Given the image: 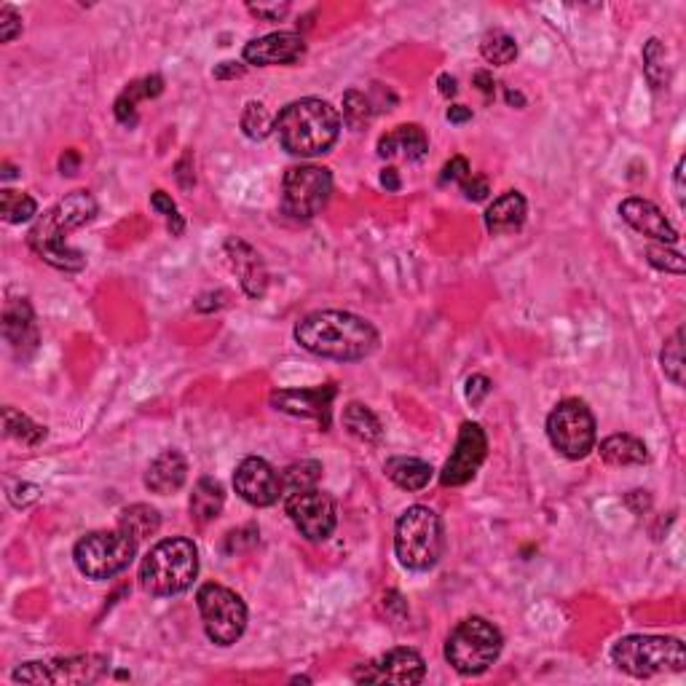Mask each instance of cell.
<instances>
[{
    "label": "cell",
    "instance_id": "44",
    "mask_svg": "<svg viewBox=\"0 0 686 686\" xmlns=\"http://www.w3.org/2000/svg\"><path fill=\"white\" fill-rule=\"evenodd\" d=\"M461 191H464V196H467L469 201H483L491 193V188H488V180L486 177L480 175H469L464 183H461Z\"/></svg>",
    "mask_w": 686,
    "mask_h": 686
},
{
    "label": "cell",
    "instance_id": "12",
    "mask_svg": "<svg viewBox=\"0 0 686 686\" xmlns=\"http://www.w3.org/2000/svg\"><path fill=\"white\" fill-rule=\"evenodd\" d=\"M333 193L330 169L317 164L290 167L282 180V210L295 220H311L325 210Z\"/></svg>",
    "mask_w": 686,
    "mask_h": 686
},
{
    "label": "cell",
    "instance_id": "7",
    "mask_svg": "<svg viewBox=\"0 0 686 686\" xmlns=\"http://www.w3.org/2000/svg\"><path fill=\"white\" fill-rule=\"evenodd\" d=\"M614 665L633 678L681 673L686 668L684 644L670 636H625L611 649Z\"/></svg>",
    "mask_w": 686,
    "mask_h": 686
},
{
    "label": "cell",
    "instance_id": "39",
    "mask_svg": "<svg viewBox=\"0 0 686 686\" xmlns=\"http://www.w3.org/2000/svg\"><path fill=\"white\" fill-rule=\"evenodd\" d=\"M646 260H649V266H654L657 271H665V274H676V277H681L686 271L684 258H681L678 252L668 250L665 244H660V247H649V250H646Z\"/></svg>",
    "mask_w": 686,
    "mask_h": 686
},
{
    "label": "cell",
    "instance_id": "48",
    "mask_svg": "<svg viewBox=\"0 0 686 686\" xmlns=\"http://www.w3.org/2000/svg\"><path fill=\"white\" fill-rule=\"evenodd\" d=\"M247 9H250V14H255V17L268 19V22H279L282 17H287L290 6L282 3V6H247Z\"/></svg>",
    "mask_w": 686,
    "mask_h": 686
},
{
    "label": "cell",
    "instance_id": "50",
    "mask_svg": "<svg viewBox=\"0 0 686 686\" xmlns=\"http://www.w3.org/2000/svg\"><path fill=\"white\" fill-rule=\"evenodd\" d=\"M475 84H477V89H480V92L486 94V97H494L496 84H494V78H491V73H486V70H477Z\"/></svg>",
    "mask_w": 686,
    "mask_h": 686
},
{
    "label": "cell",
    "instance_id": "2",
    "mask_svg": "<svg viewBox=\"0 0 686 686\" xmlns=\"http://www.w3.org/2000/svg\"><path fill=\"white\" fill-rule=\"evenodd\" d=\"M97 215V201L89 191L67 193L65 199L57 201L49 212H43L30 228L27 244L30 250L49 266L59 271H81L86 266V258L81 250H73L67 244V234L86 226Z\"/></svg>",
    "mask_w": 686,
    "mask_h": 686
},
{
    "label": "cell",
    "instance_id": "53",
    "mask_svg": "<svg viewBox=\"0 0 686 686\" xmlns=\"http://www.w3.org/2000/svg\"><path fill=\"white\" fill-rule=\"evenodd\" d=\"M381 185H384L386 191H400V175H397V169H384V172H381Z\"/></svg>",
    "mask_w": 686,
    "mask_h": 686
},
{
    "label": "cell",
    "instance_id": "47",
    "mask_svg": "<svg viewBox=\"0 0 686 686\" xmlns=\"http://www.w3.org/2000/svg\"><path fill=\"white\" fill-rule=\"evenodd\" d=\"M193 159H191V153H185L183 159L177 161V167H175V177H177V183L183 185V188H193L196 185V177H193Z\"/></svg>",
    "mask_w": 686,
    "mask_h": 686
},
{
    "label": "cell",
    "instance_id": "28",
    "mask_svg": "<svg viewBox=\"0 0 686 686\" xmlns=\"http://www.w3.org/2000/svg\"><path fill=\"white\" fill-rule=\"evenodd\" d=\"M164 92V78L148 76L143 81H134L121 92L116 100V118L121 124L134 126L137 124V102L140 100H156Z\"/></svg>",
    "mask_w": 686,
    "mask_h": 686
},
{
    "label": "cell",
    "instance_id": "21",
    "mask_svg": "<svg viewBox=\"0 0 686 686\" xmlns=\"http://www.w3.org/2000/svg\"><path fill=\"white\" fill-rule=\"evenodd\" d=\"M3 335L11 343V349L22 357L38 349V327H35L33 306L27 301H11L3 311Z\"/></svg>",
    "mask_w": 686,
    "mask_h": 686
},
{
    "label": "cell",
    "instance_id": "13",
    "mask_svg": "<svg viewBox=\"0 0 686 686\" xmlns=\"http://www.w3.org/2000/svg\"><path fill=\"white\" fill-rule=\"evenodd\" d=\"M285 510L295 528L301 531L309 542H325L338 526V507L335 499L322 488H306L285 496Z\"/></svg>",
    "mask_w": 686,
    "mask_h": 686
},
{
    "label": "cell",
    "instance_id": "43",
    "mask_svg": "<svg viewBox=\"0 0 686 686\" xmlns=\"http://www.w3.org/2000/svg\"><path fill=\"white\" fill-rule=\"evenodd\" d=\"M491 381L486 376H469L467 378V402L469 405H480L491 394Z\"/></svg>",
    "mask_w": 686,
    "mask_h": 686
},
{
    "label": "cell",
    "instance_id": "51",
    "mask_svg": "<svg viewBox=\"0 0 686 686\" xmlns=\"http://www.w3.org/2000/svg\"><path fill=\"white\" fill-rule=\"evenodd\" d=\"M684 167H686V161L684 159H678V164H676V172H673V185H676V199H678V204L684 207Z\"/></svg>",
    "mask_w": 686,
    "mask_h": 686
},
{
    "label": "cell",
    "instance_id": "34",
    "mask_svg": "<svg viewBox=\"0 0 686 686\" xmlns=\"http://www.w3.org/2000/svg\"><path fill=\"white\" fill-rule=\"evenodd\" d=\"M0 215H3L6 223H27V220H33L38 215V204L27 193L3 188L0 191Z\"/></svg>",
    "mask_w": 686,
    "mask_h": 686
},
{
    "label": "cell",
    "instance_id": "37",
    "mask_svg": "<svg viewBox=\"0 0 686 686\" xmlns=\"http://www.w3.org/2000/svg\"><path fill=\"white\" fill-rule=\"evenodd\" d=\"M242 132L250 140H266L268 134L274 132V118L266 110L263 102H247L242 113Z\"/></svg>",
    "mask_w": 686,
    "mask_h": 686
},
{
    "label": "cell",
    "instance_id": "22",
    "mask_svg": "<svg viewBox=\"0 0 686 686\" xmlns=\"http://www.w3.org/2000/svg\"><path fill=\"white\" fill-rule=\"evenodd\" d=\"M188 480V459L180 451H164L145 472V488L159 496L177 494Z\"/></svg>",
    "mask_w": 686,
    "mask_h": 686
},
{
    "label": "cell",
    "instance_id": "32",
    "mask_svg": "<svg viewBox=\"0 0 686 686\" xmlns=\"http://www.w3.org/2000/svg\"><path fill=\"white\" fill-rule=\"evenodd\" d=\"M644 73L646 81L652 84L654 92H662L670 81V65H668V49L660 38L646 41L644 46Z\"/></svg>",
    "mask_w": 686,
    "mask_h": 686
},
{
    "label": "cell",
    "instance_id": "16",
    "mask_svg": "<svg viewBox=\"0 0 686 686\" xmlns=\"http://www.w3.org/2000/svg\"><path fill=\"white\" fill-rule=\"evenodd\" d=\"M236 494L252 507H274L285 494L282 475L260 456H247L234 472Z\"/></svg>",
    "mask_w": 686,
    "mask_h": 686
},
{
    "label": "cell",
    "instance_id": "38",
    "mask_svg": "<svg viewBox=\"0 0 686 686\" xmlns=\"http://www.w3.org/2000/svg\"><path fill=\"white\" fill-rule=\"evenodd\" d=\"M373 113H376L373 102L362 92L349 89V92L343 94V121L352 126V129H365L370 124Z\"/></svg>",
    "mask_w": 686,
    "mask_h": 686
},
{
    "label": "cell",
    "instance_id": "35",
    "mask_svg": "<svg viewBox=\"0 0 686 686\" xmlns=\"http://www.w3.org/2000/svg\"><path fill=\"white\" fill-rule=\"evenodd\" d=\"M662 373L673 381L676 386H684V327H678L676 333L670 335L660 352Z\"/></svg>",
    "mask_w": 686,
    "mask_h": 686
},
{
    "label": "cell",
    "instance_id": "6",
    "mask_svg": "<svg viewBox=\"0 0 686 686\" xmlns=\"http://www.w3.org/2000/svg\"><path fill=\"white\" fill-rule=\"evenodd\" d=\"M504 649L502 630L483 617H467L451 630L445 641V660L461 676L486 673Z\"/></svg>",
    "mask_w": 686,
    "mask_h": 686
},
{
    "label": "cell",
    "instance_id": "17",
    "mask_svg": "<svg viewBox=\"0 0 686 686\" xmlns=\"http://www.w3.org/2000/svg\"><path fill=\"white\" fill-rule=\"evenodd\" d=\"M333 384L314 386V389H277L271 392V408L287 416H298V419L319 421L322 432L330 429V410L335 400Z\"/></svg>",
    "mask_w": 686,
    "mask_h": 686
},
{
    "label": "cell",
    "instance_id": "41",
    "mask_svg": "<svg viewBox=\"0 0 686 686\" xmlns=\"http://www.w3.org/2000/svg\"><path fill=\"white\" fill-rule=\"evenodd\" d=\"M22 33V17L11 6H0V43H11Z\"/></svg>",
    "mask_w": 686,
    "mask_h": 686
},
{
    "label": "cell",
    "instance_id": "20",
    "mask_svg": "<svg viewBox=\"0 0 686 686\" xmlns=\"http://www.w3.org/2000/svg\"><path fill=\"white\" fill-rule=\"evenodd\" d=\"M622 220L628 223L630 228H636L638 234L649 236L654 242L660 244H676L678 231L670 226V220L665 218V212L652 204L649 199H641V196H630L620 204Z\"/></svg>",
    "mask_w": 686,
    "mask_h": 686
},
{
    "label": "cell",
    "instance_id": "46",
    "mask_svg": "<svg viewBox=\"0 0 686 686\" xmlns=\"http://www.w3.org/2000/svg\"><path fill=\"white\" fill-rule=\"evenodd\" d=\"M244 73H247V67H244L242 62H220V65L212 70V76L218 78V81H234V78H242Z\"/></svg>",
    "mask_w": 686,
    "mask_h": 686
},
{
    "label": "cell",
    "instance_id": "40",
    "mask_svg": "<svg viewBox=\"0 0 686 686\" xmlns=\"http://www.w3.org/2000/svg\"><path fill=\"white\" fill-rule=\"evenodd\" d=\"M151 207L156 212H161L164 218H167V228H169V234L172 236H180L183 234V228H185V223H183V215L177 212V204L172 201V196L169 193H164V191H153V196H151Z\"/></svg>",
    "mask_w": 686,
    "mask_h": 686
},
{
    "label": "cell",
    "instance_id": "5",
    "mask_svg": "<svg viewBox=\"0 0 686 686\" xmlns=\"http://www.w3.org/2000/svg\"><path fill=\"white\" fill-rule=\"evenodd\" d=\"M445 550L443 520L424 504L408 507L394 526V553L410 571L435 569Z\"/></svg>",
    "mask_w": 686,
    "mask_h": 686
},
{
    "label": "cell",
    "instance_id": "30",
    "mask_svg": "<svg viewBox=\"0 0 686 686\" xmlns=\"http://www.w3.org/2000/svg\"><path fill=\"white\" fill-rule=\"evenodd\" d=\"M118 528H124L126 534H132L137 542H143V539L159 534L161 515L151 504H132L118 515Z\"/></svg>",
    "mask_w": 686,
    "mask_h": 686
},
{
    "label": "cell",
    "instance_id": "33",
    "mask_svg": "<svg viewBox=\"0 0 686 686\" xmlns=\"http://www.w3.org/2000/svg\"><path fill=\"white\" fill-rule=\"evenodd\" d=\"M480 54L491 65L504 67L515 62V57H518V43H515V38L510 33H504V30H488L483 35V41H480Z\"/></svg>",
    "mask_w": 686,
    "mask_h": 686
},
{
    "label": "cell",
    "instance_id": "4",
    "mask_svg": "<svg viewBox=\"0 0 686 686\" xmlns=\"http://www.w3.org/2000/svg\"><path fill=\"white\" fill-rule=\"evenodd\" d=\"M199 574V547L185 539L172 536L161 539L145 553L140 563V587L153 598L185 593Z\"/></svg>",
    "mask_w": 686,
    "mask_h": 686
},
{
    "label": "cell",
    "instance_id": "31",
    "mask_svg": "<svg viewBox=\"0 0 686 686\" xmlns=\"http://www.w3.org/2000/svg\"><path fill=\"white\" fill-rule=\"evenodd\" d=\"M3 429H6V435H9L11 440H17V443L27 445V448H35V445H41L43 440H46V427L35 424L30 416L19 413V410H14L11 405L3 408Z\"/></svg>",
    "mask_w": 686,
    "mask_h": 686
},
{
    "label": "cell",
    "instance_id": "18",
    "mask_svg": "<svg viewBox=\"0 0 686 686\" xmlns=\"http://www.w3.org/2000/svg\"><path fill=\"white\" fill-rule=\"evenodd\" d=\"M223 250H226V258L231 263V268H234L244 295L255 298V301L263 298L268 290V268L263 263V258H260V252L252 244L244 242V239H239V236H228Z\"/></svg>",
    "mask_w": 686,
    "mask_h": 686
},
{
    "label": "cell",
    "instance_id": "27",
    "mask_svg": "<svg viewBox=\"0 0 686 686\" xmlns=\"http://www.w3.org/2000/svg\"><path fill=\"white\" fill-rule=\"evenodd\" d=\"M601 459L609 467H638L649 461V451H646L644 440H638L636 435H611L606 437L598 448Z\"/></svg>",
    "mask_w": 686,
    "mask_h": 686
},
{
    "label": "cell",
    "instance_id": "9",
    "mask_svg": "<svg viewBox=\"0 0 686 686\" xmlns=\"http://www.w3.org/2000/svg\"><path fill=\"white\" fill-rule=\"evenodd\" d=\"M196 603H199L204 633H207L212 644L234 646L244 636V628H247V603L231 587L218 585V582H207V585L199 587Z\"/></svg>",
    "mask_w": 686,
    "mask_h": 686
},
{
    "label": "cell",
    "instance_id": "15",
    "mask_svg": "<svg viewBox=\"0 0 686 686\" xmlns=\"http://www.w3.org/2000/svg\"><path fill=\"white\" fill-rule=\"evenodd\" d=\"M427 676V662L416 649H392L378 660L354 670L357 684H421Z\"/></svg>",
    "mask_w": 686,
    "mask_h": 686
},
{
    "label": "cell",
    "instance_id": "26",
    "mask_svg": "<svg viewBox=\"0 0 686 686\" xmlns=\"http://www.w3.org/2000/svg\"><path fill=\"white\" fill-rule=\"evenodd\" d=\"M223 504H226V491L220 486V480H215V477H201L196 488H193L188 507H191V518L199 526H207V523L220 518Z\"/></svg>",
    "mask_w": 686,
    "mask_h": 686
},
{
    "label": "cell",
    "instance_id": "45",
    "mask_svg": "<svg viewBox=\"0 0 686 686\" xmlns=\"http://www.w3.org/2000/svg\"><path fill=\"white\" fill-rule=\"evenodd\" d=\"M38 496H41V488L33 483H19L17 488H11L9 499L14 507H27V504L38 502Z\"/></svg>",
    "mask_w": 686,
    "mask_h": 686
},
{
    "label": "cell",
    "instance_id": "23",
    "mask_svg": "<svg viewBox=\"0 0 686 686\" xmlns=\"http://www.w3.org/2000/svg\"><path fill=\"white\" fill-rule=\"evenodd\" d=\"M429 151L427 132L419 124H402L392 132H386L378 140V156L381 159L400 161H421Z\"/></svg>",
    "mask_w": 686,
    "mask_h": 686
},
{
    "label": "cell",
    "instance_id": "8",
    "mask_svg": "<svg viewBox=\"0 0 686 686\" xmlns=\"http://www.w3.org/2000/svg\"><path fill=\"white\" fill-rule=\"evenodd\" d=\"M137 539L126 534L124 528L116 531H92L81 536L73 547L76 569L89 579H113L129 569L137 555Z\"/></svg>",
    "mask_w": 686,
    "mask_h": 686
},
{
    "label": "cell",
    "instance_id": "25",
    "mask_svg": "<svg viewBox=\"0 0 686 686\" xmlns=\"http://www.w3.org/2000/svg\"><path fill=\"white\" fill-rule=\"evenodd\" d=\"M384 472L402 491H421L429 486L435 469L429 461L416 459V456H392V459H386Z\"/></svg>",
    "mask_w": 686,
    "mask_h": 686
},
{
    "label": "cell",
    "instance_id": "36",
    "mask_svg": "<svg viewBox=\"0 0 686 686\" xmlns=\"http://www.w3.org/2000/svg\"><path fill=\"white\" fill-rule=\"evenodd\" d=\"M322 477V464L319 461H298V464H290L282 475V488L287 494H295V491H306V488H314Z\"/></svg>",
    "mask_w": 686,
    "mask_h": 686
},
{
    "label": "cell",
    "instance_id": "14",
    "mask_svg": "<svg viewBox=\"0 0 686 686\" xmlns=\"http://www.w3.org/2000/svg\"><path fill=\"white\" fill-rule=\"evenodd\" d=\"M488 456V437L480 424L475 421H464L456 437V448L451 451V459L445 461L443 472H440V483L443 486H467L469 480L477 475V469L483 467Z\"/></svg>",
    "mask_w": 686,
    "mask_h": 686
},
{
    "label": "cell",
    "instance_id": "11",
    "mask_svg": "<svg viewBox=\"0 0 686 686\" xmlns=\"http://www.w3.org/2000/svg\"><path fill=\"white\" fill-rule=\"evenodd\" d=\"M110 668L105 654H76V657H59V660L25 662L14 670L17 684H70L84 686L100 681Z\"/></svg>",
    "mask_w": 686,
    "mask_h": 686
},
{
    "label": "cell",
    "instance_id": "3",
    "mask_svg": "<svg viewBox=\"0 0 686 686\" xmlns=\"http://www.w3.org/2000/svg\"><path fill=\"white\" fill-rule=\"evenodd\" d=\"M274 132L287 153L311 159L322 156L335 145L341 134V113L327 100L303 97L282 108L274 118Z\"/></svg>",
    "mask_w": 686,
    "mask_h": 686
},
{
    "label": "cell",
    "instance_id": "1",
    "mask_svg": "<svg viewBox=\"0 0 686 686\" xmlns=\"http://www.w3.org/2000/svg\"><path fill=\"white\" fill-rule=\"evenodd\" d=\"M295 341L325 360L357 362L378 349V330L352 311H314L295 325Z\"/></svg>",
    "mask_w": 686,
    "mask_h": 686
},
{
    "label": "cell",
    "instance_id": "42",
    "mask_svg": "<svg viewBox=\"0 0 686 686\" xmlns=\"http://www.w3.org/2000/svg\"><path fill=\"white\" fill-rule=\"evenodd\" d=\"M472 175L469 172V161L464 159V156H453L448 164L443 167V175H440V185H448V183H464L467 177Z\"/></svg>",
    "mask_w": 686,
    "mask_h": 686
},
{
    "label": "cell",
    "instance_id": "19",
    "mask_svg": "<svg viewBox=\"0 0 686 686\" xmlns=\"http://www.w3.org/2000/svg\"><path fill=\"white\" fill-rule=\"evenodd\" d=\"M306 54V43L298 33H268L244 46V62L258 67L295 65Z\"/></svg>",
    "mask_w": 686,
    "mask_h": 686
},
{
    "label": "cell",
    "instance_id": "52",
    "mask_svg": "<svg viewBox=\"0 0 686 686\" xmlns=\"http://www.w3.org/2000/svg\"><path fill=\"white\" fill-rule=\"evenodd\" d=\"M448 121H451V124H464V121H472V110L464 108V105H453V108H448Z\"/></svg>",
    "mask_w": 686,
    "mask_h": 686
},
{
    "label": "cell",
    "instance_id": "55",
    "mask_svg": "<svg viewBox=\"0 0 686 686\" xmlns=\"http://www.w3.org/2000/svg\"><path fill=\"white\" fill-rule=\"evenodd\" d=\"M507 102H510V105H515V102H518V105H523L526 100H523L518 92H507Z\"/></svg>",
    "mask_w": 686,
    "mask_h": 686
},
{
    "label": "cell",
    "instance_id": "49",
    "mask_svg": "<svg viewBox=\"0 0 686 686\" xmlns=\"http://www.w3.org/2000/svg\"><path fill=\"white\" fill-rule=\"evenodd\" d=\"M78 167H81V156L76 151H65V156L59 159V169L62 175H76Z\"/></svg>",
    "mask_w": 686,
    "mask_h": 686
},
{
    "label": "cell",
    "instance_id": "56",
    "mask_svg": "<svg viewBox=\"0 0 686 686\" xmlns=\"http://www.w3.org/2000/svg\"><path fill=\"white\" fill-rule=\"evenodd\" d=\"M14 175H17V172H14V167H11V164H3V180H11Z\"/></svg>",
    "mask_w": 686,
    "mask_h": 686
},
{
    "label": "cell",
    "instance_id": "24",
    "mask_svg": "<svg viewBox=\"0 0 686 686\" xmlns=\"http://www.w3.org/2000/svg\"><path fill=\"white\" fill-rule=\"evenodd\" d=\"M528 215V201L520 191H507L486 210L488 234H515L523 228Z\"/></svg>",
    "mask_w": 686,
    "mask_h": 686
},
{
    "label": "cell",
    "instance_id": "29",
    "mask_svg": "<svg viewBox=\"0 0 686 686\" xmlns=\"http://www.w3.org/2000/svg\"><path fill=\"white\" fill-rule=\"evenodd\" d=\"M343 427H346L349 435L362 440V443H381V437H384V427H381L378 416L368 405H362V402H349L346 405V410H343Z\"/></svg>",
    "mask_w": 686,
    "mask_h": 686
},
{
    "label": "cell",
    "instance_id": "10",
    "mask_svg": "<svg viewBox=\"0 0 686 686\" xmlns=\"http://www.w3.org/2000/svg\"><path fill=\"white\" fill-rule=\"evenodd\" d=\"M547 437L561 456L585 459L595 448V416L582 400H561L547 416Z\"/></svg>",
    "mask_w": 686,
    "mask_h": 686
},
{
    "label": "cell",
    "instance_id": "54",
    "mask_svg": "<svg viewBox=\"0 0 686 686\" xmlns=\"http://www.w3.org/2000/svg\"><path fill=\"white\" fill-rule=\"evenodd\" d=\"M437 84H440V94H443V97H453V94H456V78L448 76V73L437 78Z\"/></svg>",
    "mask_w": 686,
    "mask_h": 686
}]
</instances>
